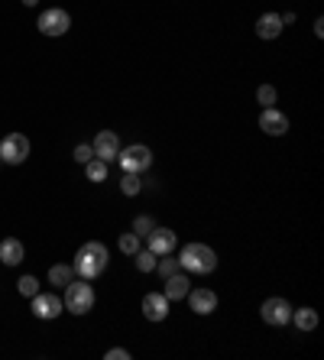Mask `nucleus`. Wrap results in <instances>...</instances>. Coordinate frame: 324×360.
<instances>
[{"instance_id": "nucleus-26", "label": "nucleus", "mask_w": 324, "mask_h": 360, "mask_svg": "<svg viewBox=\"0 0 324 360\" xmlns=\"http://www.w3.org/2000/svg\"><path fill=\"white\" fill-rule=\"evenodd\" d=\"M72 160L81 162V166H85V162H91L94 160V146H91V143H78V146H75V156H72Z\"/></svg>"}, {"instance_id": "nucleus-5", "label": "nucleus", "mask_w": 324, "mask_h": 360, "mask_svg": "<svg viewBox=\"0 0 324 360\" xmlns=\"http://www.w3.org/2000/svg\"><path fill=\"white\" fill-rule=\"evenodd\" d=\"M117 160H120L123 172H146V169L153 166V153H149V146H143V143H133V146L117 153Z\"/></svg>"}, {"instance_id": "nucleus-1", "label": "nucleus", "mask_w": 324, "mask_h": 360, "mask_svg": "<svg viewBox=\"0 0 324 360\" xmlns=\"http://www.w3.org/2000/svg\"><path fill=\"white\" fill-rule=\"evenodd\" d=\"M72 269H75L81 279H97L104 269H107V247H104V243H97V240L85 243V247L75 253Z\"/></svg>"}, {"instance_id": "nucleus-7", "label": "nucleus", "mask_w": 324, "mask_h": 360, "mask_svg": "<svg viewBox=\"0 0 324 360\" xmlns=\"http://www.w3.org/2000/svg\"><path fill=\"white\" fill-rule=\"evenodd\" d=\"M62 311H65V305H62V299L55 292H36L33 295V315L43 321H52L59 319Z\"/></svg>"}, {"instance_id": "nucleus-4", "label": "nucleus", "mask_w": 324, "mask_h": 360, "mask_svg": "<svg viewBox=\"0 0 324 360\" xmlns=\"http://www.w3.org/2000/svg\"><path fill=\"white\" fill-rule=\"evenodd\" d=\"M29 156V140L23 134H7L0 136V162H7V166H20L26 162Z\"/></svg>"}, {"instance_id": "nucleus-18", "label": "nucleus", "mask_w": 324, "mask_h": 360, "mask_svg": "<svg viewBox=\"0 0 324 360\" xmlns=\"http://www.w3.org/2000/svg\"><path fill=\"white\" fill-rule=\"evenodd\" d=\"M72 276H75V269L65 266V263H59V266L49 269V283H52V285H62V289L72 283Z\"/></svg>"}, {"instance_id": "nucleus-2", "label": "nucleus", "mask_w": 324, "mask_h": 360, "mask_svg": "<svg viewBox=\"0 0 324 360\" xmlns=\"http://www.w3.org/2000/svg\"><path fill=\"white\" fill-rule=\"evenodd\" d=\"M179 266L188 273H198V276H208L217 269V253L208 243H185L179 253Z\"/></svg>"}, {"instance_id": "nucleus-9", "label": "nucleus", "mask_w": 324, "mask_h": 360, "mask_svg": "<svg viewBox=\"0 0 324 360\" xmlns=\"http://www.w3.org/2000/svg\"><path fill=\"white\" fill-rule=\"evenodd\" d=\"M146 243H149V250H153L156 257H166V253H175L179 234L169 231V227H153V234L146 237Z\"/></svg>"}, {"instance_id": "nucleus-28", "label": "nucleus", "mask_w": 324, "mask_h": 360, "mask_svg": "<svg viewBox=\"0 0 324 360\" xmlns=\"http://www.w3.org/2000/svg\"><path fill=\"white\" fill-rule=\"evenodd\" d=\"M107 360H130V351H123V347H114V351L104 354Z\"/></svg>"}, {"instance_id": "nucleus-19", "label": "nucleus", "mask_w": 324, "mask_h": 360, "mask_svg": "<svg viewBox=\"0 0 324 360\" xmlns=\"http://www.w3.org/2000/svg\"><path fill=\"white\" fill-rule=\"evenodd\" d=\"M85 176H88V182H104L107 179V162L94 156L91 162H85Z\"/></svg>"}, {"instance_id": "nucleus-23", "label": "nucleus", "mask_w": 324, "mask_h": 360, "mask_svg": "<svg viewBox=\"0 0 324 360\" xmlns=\"http://www.w3.org/2000/svg\"><path fill=\"white\" fill-rule=\"evenodd\" d=\"M140 243H143V237H137L133 231H130V234H120V250L127 253V257H133V253L140 250Z\"/></svg>"}, {"instance_id": "nucleus-8", "label": "nucleus", "mask_w": 324, "mask_h": 360, "mask_svg": "<svg viewBox=\"0 0 324 360\" xmlns=\"http://www.w3.org/2000/svg\"><path fill=\"white\" fill-rule=\"evenodd\" d=\"M259 315H263L266 325L282 328V325H289L292 321V305L285 299H266L263 309H259Z\"/></svg>"}, {"instance_id": "nucleus-17", "label": "nucleus", "mask_w": 324, "mask_h": 360, "mask_svg": "<svg viewBox=\"0 0 324 360\" xmlns=\"http://www.w3.org/2000/svg\"><path fill=\"white\" fill-rule=\"evenodd\" d=\"M292 321L299 331H315L318 328V311L315 309H292Z\"/></svg>"}, {"instance_id": "nucleus-25", "label": "nucleus", "mask_w": 324, "mask_h": 360, "mask_svg": "<svg viewBox=\"0 0 324 360\" xmlns=\"http://www.w3.org/2000/svg\"><path fill=\"white\" fill-rule=\"evenodd\" d=\"M17 289H20V295H26V299H33V295L39 292V279H36V276H20Z\"/></svg>"}, {"instance_id": "nucleus-27", "label": "nucleus", "mask_w": 324, "mask_h": 360, "mask_svg": "<svg viewBox=\"0 0 324 360\" xmlns=\"http://www.w3.org/2000/svg\"><path fill=\"white\" fill-rule=\"evenodd\" d=\"M156 273H159L162 279H166V276H172V273H179V260H169V253H166V260H159V263H156Z\"/></svg>"}, {"instance_id": "nucleus-6", "label": "nucleus", "mask_w": 324, "mask_h": 360, "mask_svg": "<svg viewBox=\"0 0 324 360\" xmlns=\"http://www.w3.org/2000/svg\"><path fill=\"white\" fill-rule=\"evenodd\" d=\"M39 33L43 36H65L69 33V26H72V17H69V10H62V7H49L46 13H39Z\"/></svg>"}, {"instance_id": "nucleus-3", "label": "nucleus", "mask_w": 324, "mask_h": 360, "mask_svg": "<svg viewBox=\"0 0 324 360\" xmlns=\"http://www.w3.org/2000/svg\"><path fill=\"white\" fill-rule=\"evenodd\" d=\"M62 305H65V311H72V315H88V311L94 309V289L88 285V279H72L69 285H65V299H62Z\"/></svg>"}, {"instance_id": "nucleus-14", "label": "nucleus", "mask_w": 324, "mask_h": 360, "mask_svg": "<svg viewBox=\"0 0 324 360\" xmlns=\"http://www.w3.org/2000/svg\"><path fill=\"white\" fill-rule=\"evenodd\" d=\"M285 30L279 13H263V17L256 20V36L259 39H279V33Z\"/></svg>"}, {"instance_id": "nucleus-22", "label": "nucleus", "mask_w": 324, "mask_h": 360, "mask_svg": "<svg viewBox=\"0 0 324 360\" xmlns=\"http://www.w3.org/2000/svg\"><path fill=\"white\" fill-rule=\"evenodd\" d=\"M153 227H156V218H153V214H140V218L133 221V234L146 240V237L153 234Z\"/></svg>"}, {"instance_id": "nucleus-10", "label": "nucleus", "mask_w": 324, "mask_h": 360, "mask_svg": "<svg viewBox=\"0 0 324 360\" xmlns=\"http://www.w3.org/2000/svg\"><path fill=\"white\" fill-rule=\"evenodd\" d=\"M259 130L269 136H285L289 134V117L276 108H263V114H259Z\"/></svg>"}, {"instance_id": "nucleus-16", "label": "nucleus", "mask_w": 324, "mask_h": 360, "mask_svg": "<svg viewBox=\"0 0 324 360\" xmlns=\"http://www.w3.org/2000/svg\"><path fill=\"white\" fill-rule=\"evenodd\" d=\"M188 289H191V283H188V276L185 273H172V276H166V299L169 302H179V299H185L188 295Z\"/></svg>"}, {"instance_id": "nucleus-15", "label": "nucleus", "mask_w": 324, "mask_h": 360, "mask_svg": "<svg viewBox=\"0 0 324 360\" xmlns=\"http://www.w3.org/2000/svg\"><path fill=\"white\" fill-rule=\"evenodd\" d=\"M26 257L23 243L17 237H7V240H0V263H7V266H20Z\"/></svg>"}, {"instance_id": "nucleus-30", "label": "nucleus", "mask_w": 324, "mask_h": 360, "mask_svg": "<svg viewBox=\"0 0 324 360\" xmlns=\"http://www.w3.org/2000/svg\"><path fill=\"white\" fill-rule=\"evenodd\" d=\"M23 4H26V7H36V4H39V0H23Z\"/></svg>"}, {"instance_id": "nucleus-21", "label": "nucleus", "mask_w": 324, "mask_h": 360, "mask_svg": "<svg viewBox=\"0 0 324 360\" xmlns=\"http://www.w3.org/2000/svg\"><path fill=\"white\" fill-rule=\"evenodd\" d=\"M133 257H137V269H140V273H156V263H159V260H156V253L149 250V247H146V250H137Z\"/></svg>"}, {"instance_id": "nucleus-12", "label": "nucleus", "mask_w": 324, "mask_h": 360, "mask_svg": "<svg viewBox=\"0 0 324 360\" xmlns=\"http://www.w3.org/2000/svg\"><path fill=\"white\" fill-rule=\"evenodd\" d=\"M169 305H172V302L166 299L162 292H146L143 295V315L149 321H166V315H169Z\"/></svg>"}, {"instance_id": "nucleus-11", "label": "nucleus", "mask_w": 324, "mask_h": 360, "mask_svg": "<svg viewBox=\"0 0 324 360\" xmlns=\"http://www.w3.org/2000/svg\"><path fill=\"white\" fill-rule=\"evenodd\" d=\"M94 156L97 160H104V162H111V160H117V153H120V140H117V134L114 130H101V134L94 136Z\"/></svg>"}, {"instance_id": "nucleus-24", "label": "nucleus", "mask_w": 324, "mask_h": 360, "mask_svg": "<svg viewBox=\"0 0 324 360\" xmlns=\"http://www.w3.org/2000/svg\"><path fill=\"white\" fill-rule=\"evenodd\" d=\"M276 98H279V94H276L273 84H259V88H256V101H259L263 108H273Z\"/></svg>"}, {"instance_id": "nucleus-20", "label": "nucleus", "mask_w": 324, "mask_h": 360, "mask_svg": "<svg viewBox=\"0 0 324 360\" xmlns=\"http://www.w3.org/2000/svg\"><path fill=\"white\" fill-rule=\"evenodd\" d=\"M140 188H143L140 172H123V179H120V192L127 195V198H133V195H140Z\"/></svg>"}, {"instance_id": "nucleus-13", "label": "nucleus", "mask_w": 324, "mask_h": 360, "mask_svg": "<svg viewBox=\"0 0 324 360\" xmlns=\"http://www.w3.org/2000/svg\"><path fill=\"white\" fill-rule=\"evenodd\" d=\"M185 299L191 302V311H195V315H211V311L217 309V295H214L211 289H201V285H198V289H188Z\"/></svg>"}, {"instance_id": "nucleus-29", "label": "nucleus", "mask_w": 324, "mask_h": 360, "mask_svg": "<svg viewBox=\"0 0 324 360\" xmlns=\"http://www.w3.org/2000/svg\"><path fill=\"white\" fill-rule=\"evenodd\" d=\"M315 33H318V36H324V20H321V17L315 20Z\"/></svg>"}]
</instances>
